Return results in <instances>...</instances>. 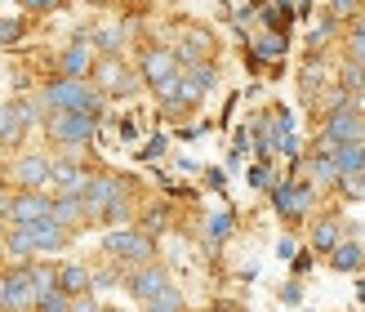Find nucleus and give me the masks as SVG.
<instances>
[{
  "mask_svg": "<svg viewBox=\"0 0 365 312\" xmlns=\"http://www.w3.org/2000/svg\"><path fill=\"white\" fill-rule=\"evenodd\" d=\"M321 76H325V67H321V59H312L303 67V94H317L321 89Z\"/></svg>",
  "mask_w": 365,
  "mask_h": 312,
  "instance_id": "4be33fe9",
  "label": "nucleus"
},
{
  "mask_svg": "<svg viewBox=\"0 0 365 312\" xmlns=\"http://www.w3.org/2000/svg\"><path fill=\"white\" fill-rule=\"evenodd\" d=\"M361 295H365V286H361Z\"/></svg>",
  "mask_w": 365,
  "mask_h": 312,
  "instance_id": "f704fd0d",
  "label": "nucleus"
},
{
  "mask_svg": "<svg viewBox=\"0 0 365 312\" xmlns=\"http://www.w3.org/2000/svg\"><path fill=\"white\" fill-rule=\"evenodd\" d=\"M143 76H148L152 85H165L178 76V59L170 49H148V59H143Z\"/></svg>",
  "mask_w": 365,
  "mask_h": 312,
  "instance_id": "9d476101",
  "label": "nucleus"
},
{
  "mask_svg": "<svg viewBox=\"0 0 365 312\" xmlns=\"http://www.w3.org/2000/svg\"><path fill=\"white\" fill-rule=\"evenodd\" d=\"M63 67H67V76H81V71L89 67V45H71L67 59H63Z\"/></svg>",
  "mask_w": 365,
  "mask_h": 312,
  "instance_id": "412c9836",
  "label": "nucleus"
},
{
  "mask_svg": "<svg viewBox=\"0 0 365 312\" xmlns=\"http://www.w3.org/2000/svg\"><path fill=\"white\" fill-rule=\"evenodd\" d=\"M250 178H254V188H267V183H272V174H267V170H254Z\"/></svg>",
  "mask_w": 365,
  "mask_h": 312,
  "instance_id": "7c9ffc66",
  "label": "nucleus"
},
{
  "mask_svg": "<svg viewBox=\"0 0 365 312\" xmlns=\"http://www.w3.org/2000/svg\"><path fill=\"white\" fill-rule=\"evenodd\" d=\"M272 201H277V210L289 214V218H299L307 210V201H312V183H285V188L272 192Z\"/></svg>",
  "mask_w": 365,
  "mask_h": 312,
  "instance_id": "1a4fd4ad",
  "label": "nucleus"
},
{
  "mask_svg": "<svg viewBox=\"0 0 365 312\" xmlns=\"http://www.w3.org/2000/svg\"><path fill=\"white\" fill-rule=\"evenodd\" d=\"M339 236H343V223L325 218V223H317V236H312V241H317L321 250H334V246H339Z\"/></svg>",
  "mask_w": 365,
  "mask_h": 312,
  "instance_id": "aec40b11",
  "label": "nucleus"
},
{
  "mask_svg": "<svg viewBox=\"0 0 365 312\" xmlns=\"http://www.w3.org/2000/svg\"><path fill=\"white\" fill-rule=\"evenodd\" d=\"M334 268H339V272H356V268H361V246L339 241V246H334Z\"/></svg>",
  "mask_w": 365,
  "mask_h": 312,
  "instance_id": "f3484780",
  "label": "nucleus"
},
{
  "mask_svg": "<svg viewBox=\"0 0 365 312\" xmlns=\"http://www.w3.org/2000/svg\"><path fill=\"white\" fill-rule=\"evenodd\" d=\"M281 49H285V36L281 31H272L259 41V59H281Z\"/></svg>",
  "mask_w": 365,
  "mask_h": 312,
  "instance_id": "5701e85b",
  "label": "nucleus"
},
{
  "mask_svg": "<svg viewBox=\"0 0 365 312\" xmlns=\"http://www.w3.org/2000/svg\"><path fill=\"white\" fill-rule=\"evenodd\" d=\"M14 31H18L14 23H0V45H5V41H14Z\"/></svg>",
  "mask_w": 365,
  "mask_h": 312,
  "instance_id": "473e14b6",
  "label": "nucleus"
},
{
  "mask_svg": "<svg viewBox=\"0 0 365 312\" xmlns=\"http://www.w3.org/2000/svg\"><path fill=\"white\" fill-rule=\"evenodd\" d=\"M148 312H182V299H178V290H165L160 299L148 303Z\"/></svg>",
  "mask_w": 365,
  "mask_h": 312,
  "instance_id": "a878e982",
  "label": "nucleus"
},
{
  "mask_svg": "<svg viewBox=\"0 0 365 312\" xmlns=\"http://www.w3.org/2000/svg\"><path fill=\"white\" fill-rule=\"evenodd\" d=\"M348 49H352V59H356V63H365V27H356V31H352Z\"/></svg>",
  "mask_w": 365,
  "mask_h": 312,
  "instance_id": "c85d7f7f",
  "label": "nucleus"
},
{
  "mask_svg": "<svg viewBox=\"0 0 365 312\" xmlns=\"http://www.w3.org/2000/svg\"><path fill=\"white\" fill-rule=\"evenodd\" d=\"M31 272V286H36V303H41L45 295H53V290H58V277H53L49 268H27Z\"/></svg>",
  "mask_w": 365,
  "mask_h": 312,
  "instance_id": "a211bd4d",
  "label": "nucleus"
},
{
  "mask_svg": "<svg viewBox=\"0 0 365 312\" xmlns=\"http://www.w3.org/2000/svg\"><path fill=\"white\" fill-rule=\"evenodd\" d=\"M49 134L58 143H85L94 134V112H53L49 116Z\"/></svg>",
  "mask_w": 365,
  "mask_h": 312,
  "instance_id": "20e7f679",
  "label": "nucleus"
},
{
  "mask_svg": "<svg viewBox=\"0 0 365 312\" xmlns=\"http://www.w3.org/2000/svg\"><path fill=\"white\" fill-rule=\"evenodd\" d=\"M53 218L67 228V223H81L85 218V201L81 196H63V201H53Z\"/></svg>",
  "mask_w": 365,
  "mask_h": 312,
  "instance_id": "dca6fc26",
  "label": "nucleus"
},
{
  "mask_svg": "<svg viewBox=\"0 0 365 312\" xmlns=\"http://www.w3.org/2000/svg\"><path fill=\"white\" fill-rule=\"evenodd\" d=\"M27 116H31V107H0V143H14L23 134Z\"/></svg>",
  "mask_w": 365,
  "mask_h": 312,
  "instance_id": "2eb2a0df",
  "label": "nucleus"
},
{
  "mask_svg": "<svg viewBox=\"0 0 365 312\" xmlns=\"http://www.w3.org/2000/svg\"><path fill=\"white\" fill-rule=\"evenodd\" d=\"M361 0H334V14H356Z\"/></svg>",
  "mask_w": 365,
  "mask_h": 312,
  "instance_id": "c756f323",
  "label": "nucleus"
},
{
  "mask_svg": "<svg viewBox=\"0 0 365 312\" xmlns=\"http://www.w3.org/2000/svg\"><path fill=\"white\" fill-rule=\"evenodd\" d=\"M98 81H103V89H112V94H130V89H134V76H130V71H125L116 59L98 63Z\"/></svg>",
  "mask_w": 365,
  "mask_h": 312,
  "instance_id": "4468645a",
  "label": "nucleus"
},
{
  "mask_svg": "<svg viewBox=\"0 0 365 312\" xmlns=\"http://www.w3.org/2000/svg\"><path fill=\"white\" fill-rule=\"evenodd\" d=\"M49 183H53V188H58L63 196H81L89 178H85V170H81V165H53Z\"/></svg>",
  "mask_w": 365,
  "mask_h": 312,
  "instance_id": "f8f14e48",
  "label": "nucleus"
},
{
  "mask_svg": "<svg viewBox=\"0 0 365 312\" xmlns=\"http://www.w3.org/2000/svg\"><path fill=\"white\" fill-rule=\"evenodd\" d=\"M49 174H53V165H49L45 156H23V161L14 165V178L27 183V188H41V183H49Z\"/></svg>",
  "mask_w": 365,
  "mask_h": 312,
  "instance_id": "9b49d317",
  "label": "nucleus"
},
{
  "mask_svg": "<svg viewBox=\"0 0 365 312\" xmlns=\"http://www.w3.org/2000/svg\"><path fill=\"white\" fill-rule=\"evenodd\" d=\"M81 201H85V214H120L125 210V192H120V178H112V174H103V178H89L85 183V192H81Z\"/></svg>",
  "mask_w": 365,
  "mask_h": 312,
  "instance_id": "f03ea898",
  "label": "nucleus"
},
{
  "mask_svg": "<svg viewBox=\"0 0 365 312\" xmlns=\"http://www.w3.org/2000/svg\"><path fill=\"white\" fill-rule=\"evenodd\" d=\"M339 183H343V192H348V196H365V174H343Z\"/></svg>",
  "mask_w": 365,
  "mask_h": 312,
  "instance_id": "bb28decb",
  "label": "nucleus"
},
{
  "mask_svg": "<svg viewBox=\"0 0 365 312\" xmlns=\"http://www.w3.org/2000/svg\"><path fill=\"white\" fill-rule=\"evenodd\" d=\"M227 228H232V214H214V218H210V236H214V241H223Z\"/></svg>",
  "mask_w": 365,
  "mask_h": 312,
  "instance_id": "cd10ccee",
  "label": "nucleus"
},
{
  "mask_svg": "<svg viewBox=\"0 0 365 312\" xmlns=\"http://www.w3.org/2000/svg\"><path fill=\"white\" fill-rule=\"evenodd\" d=\"M36 303V286H31V272L18 268L0 281V312H27Z\"/></svg>",
  "mask_w": 365,
  "mask_h": 312,
  "instance_id": "7ed1b4c3",
  "label": "nucleus"
},
{
  "mask_svg": "<svg viewBox=\"0 0 365 312\" xmlns=\"http://www.w3.org/2000/svg\"><path fill=\"white\" fill-rule=\"evenodd\" d=\"M343 85H348V89H365V63L348 59V67H343Z\"/></svg>",
  "mask_w": 365,
  "mask_h": 312,
  "instance_id": "393cba45",
  "label": "nucleus"
},
{
  "mask_svg": "<svg viewBox=\"0 0 365 312\" xmlns=\"http://www.w3.org/2000/svg\"><path fill=\"white\" fill-rule=\"evenodd\" d=\"M27 5H31V9H53L58 0H27Z\"/></svg>",
  "mask_w": 365,
  "mask_h": 312,
  "instance_id": "72a5a7b5",
  "label": "nucleus"
},
{
  "mask_svg": "<svg viewBox=\"0 0 365 312\" xmlns=\"http://www.w3.org/2000/svg\"><path fill=\"white\" fill-rule=\"evenodd\" d=\"M89 286V272L81 268V263H67L63 272H58V290H85Z\"/></svg>",
  "mask_w": 365,
  "mask_h": 312,
  "instance_id": "6ab92c4d",
  "label": "nucleus"
},
{
  "mask_svg": "<svg viewBox=\"0 0 365 312\" xmlns=\"http://www.w3.org/2000/svg\"><path fill=\"white\" fill-rule=\"evenodd\" d=\"M36 312H71V303H67V290H53V295H45L41 303H36Z\"/></svg>",
  "mask_w": 365,
  "mask_h": 312,
  "instance_id": "b1692460",
  "label": "nucleus"
},
{
  "mask_svg": "<svg viewBox=\"0 0 365 312\" xmlns=\"http://www.w3.org/2000/svg\"><path fill=\"white\" fill-rule=\"evenodd\" d=\"M9 218L14 223H41V218H53V201L41 196V192H23L9 206Z\"/></svg>",
  "mask_w": 365,
  "mask_h": 312,
  "instance_id": "0eeeda50",
  "label": "nucleus"
},
{
  "mask_svg": "<svg viewBox=\"0 0 365 312\" xmlns=\"http://www.w3.org/2000/svg\"><path fill=\"white\" fill-rule=\"evenodd\" d=\"M130 290H134V295L138 299H160V295H165V290H170V281H165V268H156V263H143L138 272H134V277H130Z\"/></svg>",
  "mask_w": 365,
  "mask_h": 312,
  "instance_id": "6e6552de",
  "label": "nucleus"
},
{
  "mask_svg": "<svg viewBox=\"0 0 365 312\" xmlns=\"http://www.w3.org/2000/svg\"><path fill=\"white\" fill-rule=\"evenodd\" d=\"M71 312H103V308H98L94 299H81V303H76V308H71Z\"/></svg>",
  "mask_w": 365,
  "mask_h": 312,
  "instance_id": "2f4dec72",
  "label": "nucleus"
},
{
  "mask_svg": "<svg viewBox=\"0 0 365 312\" xmlns=\"http://www.w3.org/2000/svg\"><path fill=\"white\" fill-rule=\"evenodd\" d=\"M107 250L120 254V259H134V263H148V259H152V241H148L143 232H134V228L112 232V236H107Z\"/></svg>",
  "mask_w": 365,
  "mask_h": 312,
  "instance_id": "423d86ee",
  "label": "nucleus"
},
{
  "mask_svg": "<svg viewBox=\"0 0 365 312\" xmlns=\"http://www.w3.org/2000/svg\"><path fill=\"white\" fill-rule=\"evenodd\" d=\"M49 107H58V112H98V89L85 85L81 76H67L58 85H49Z\"/></svg>",
  "mask_w": 365,
  "mask_h": 312,
  "instance_id": "f257e3e1",
  "label": "nucleus"
},
{
  "mask_svg": "<svg viewBox=\"0 0 365 312\" xmlns=\"http://www.w3.org/2000/svg\"><path fill=\"white\" fill-rule=\"evenodd\" d=\"M334 170H339V178L343 174H365V143H339Z\"/></svg>",
  "mask_w": 365,
  "mask_h": 312,
  "instance_id": "ddd939ff",
  "label": "nucleus"
},
{
  "mask_svg": "<svg viewBox=\"0 0 365 312\" xmlns=\"http://www.w3.org/2000/svg\"><path fill=\"white\" fill-rule=\"evenodd\" d=\"M325 134L339 139V143H365V116L356 112V107H334L330 121H325Z\"/></svg>",
  "mask_w": 365,
  "mask_h": 312,
  "instance_id": "39448f33",
  "label": "nucleus"
}]
</instances>
